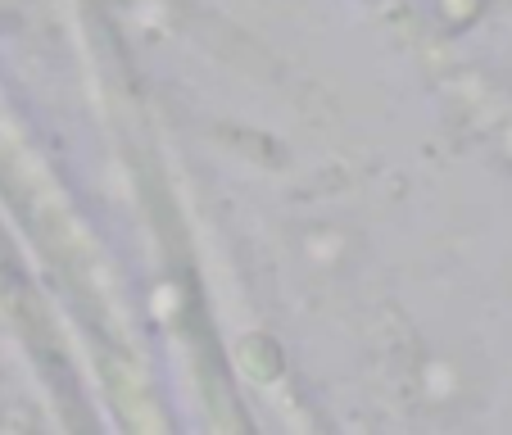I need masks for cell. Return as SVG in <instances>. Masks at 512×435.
I'll return each mask as SVG.
<instances>
[]
</instances>
